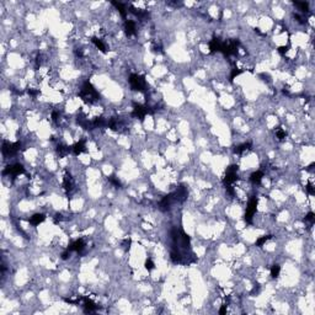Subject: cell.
<instances>
[{
  "label": "cell",
  "instance_id": "6da1fadb",
  "mask_svg": "<svg viewBox=\"0 0 315 315\" xmlns=\"http://www.w3.org/2000/svg\"><path fill=\"white\" fill-rule=\"evenodd\" d=\"M279 271H281V267H279V265H273L271 267V276L273 278H277L279 276Z\"/></svg>",
  "mask_w": 315,
  "mask_h": 315
}]
</instances>
